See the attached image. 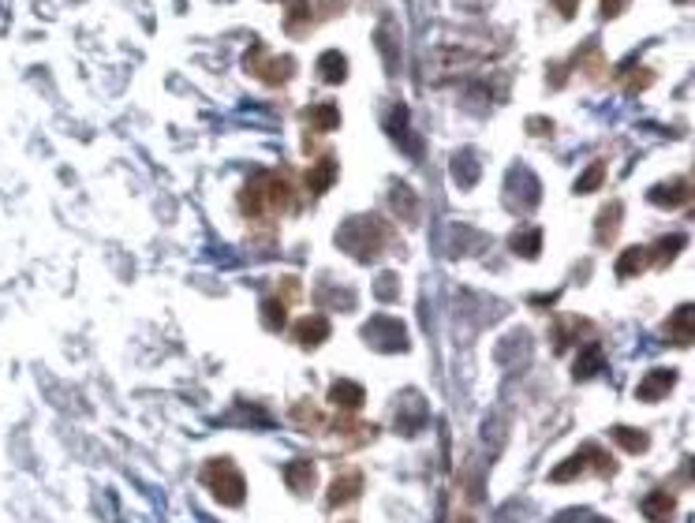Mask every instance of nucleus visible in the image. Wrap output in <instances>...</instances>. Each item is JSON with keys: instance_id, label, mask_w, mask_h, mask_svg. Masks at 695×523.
I'll list each match as a JSON object with an SVG mask.
<instances>
[{"instance_id": "nucleus-1", "label": "nucleus", "mask_w": 695, "mask_h": 523, "mask_svg": "<svg viewBox=\"0 0 695 523\" xmlns=\"http://www.w3.org/2000/svg\"><path fill=\"white\" fill-rule=\"evenodd\" d=\"M292 203H296L292 183H289V176H280V173L255 176L247 187H243V194H239V206H243V214H247V217L284 214V210H292Z\"/></svg>"}, {"instance_id": "nucleus-2", "label": "nucleus", "mask_w": 695, "mask_h": 523, "mask_svg": "<svg viewBox=\"0 0 695 523\" xmlns=\"http://www.w3.org/2000/svg\"><path fill=\"white\" fill-rule=\"evenodd\" d=\"M389 239V228L371 217V214H359V217H348L341 228H337V247L348 251L355 262H374Z\"/></svg>"}, {"instance_id": "nucleus-3", "label": "nucleus", "mask_w": 695, "mask_h": 523, "mask_svg": "<svg viewBox=\"0 0 695 523\" xmlns=\"http://www.w3.org/2000/svg\"><path fill=\"white\" fill-rule=\"evenodd\" d=\"M243 68H247L258 83H266V87H284L296 75V60L292 57L269 53L266 46H251L247 57H243Z\"/></svg>"}, {"instance_id": "nucleus-4", "label": "nucleus", "mask_w": 695, "mask_h": 523, "mask_svg": "<svg viewBox=\"0 0 695 523\" xmlns=\"http://www.w3.org/2000/svg\"><path fill=\"white\" fill-rule=\"evenodd\" d=\"M202 482L210 486V494L221 501V505H243V497H247V482H243V475L236 471L232 460H210L206 471H202Z\"/></svg>"}, {"instance_id": "nucleus-5", "label": "nucleus", "mask_w": 695, "mask_h": 523, "mask_svg": "<svg viewBox=\"0 0 695 523\" xmlns=\"http://www.w3.org/2000/svg\"><path fill=\"white\" fill-rule=\"evenodd\" d=\"M591 464L598 467V475H613V471H617V464H613L609 453H602L598 445H584V453H576L572 460H564V464H557V467L550 471V482H572L580 471H587Z\"/></svg>"}, {"instance_id": "nucleus-6", "label": "nucleus", "mask_w": 695, "mask_h": 523, "mask_svg": "<svg viewBox=\"0 0 695 523\" xmlns=\"http://www.w3.org/2000/svg\"><path fill=\"white\" fill-rule=\"evenodd\" d=\"M363 337L371 340L378 351H404L407 348V333L396 318H371V326H363Z\"/></svg>"}, {"instance_id": "nucleus-7", "label": "nucleus", "mask_w": 695, "mask_h": 523, "mask_svg": "<svg viewBox=\"0 0 695 523\" xmlns=\"http://www.w3.org/2000/svg\"><path fill=\"white\" fill-rule=\"evenodd\" d=\"M647 198H650L654 206H662V210H680V206L691 203V183L684 176H677V180H666L658 187H650Z\"/></svg>"}, {"instance_id": "nucleus-8", "label": "nucleus", "mask_w": 695, "mask_h": 523, "mask_svg": "<svg viewBox=\"0 0 695 523\" xmlns=\"http://www.w3.org/2000/svg\"><path fill=\"white\" fill-rule=\"evenodd\" d=\"M359 494H363V471H355V467L337 471L333 486H330V505H333V508L352 505V501H359Z\"/></svg>"}, {"instance_id": "nucleus-9", "label": "nucleus", "mask_w": 695, "mask_h": 523, "mask_svg": "<svg viewBox=\"0 0 695 523\" xmlns=\"http://www.w3.org/2000/svg\"><path fill=\"white\" fill-rule=\"evenodd\" d=\"M677 385V371H650L639 385H636V400H643V404H654V400L669 396Z\"/></svg>"}, {"instance_id": "nucleus-10", "label": "nucleus", "mask_w": 695, "mask_h": 523, "mask_svg": "<svg viewBox=\"0 0 695 523\" xmlns=\"http://www.w3.org/2000/svg\"><path fill=\"white\" fill-rule=\"evenodd\" d=\"M292 337L303 348H318V344L330 340V321H325V314H307L292 326Z\"/></svg>"}, {"instance_id": "nucleus-11", "label": "nucleus", "mask_w": 695, "mask_h": 523, "mask_svg": "<svg viewBox=\"0 0 695 523\" xmlns=\"http://www.w3.org/2000/svg\"><path fill=\"white\" fill-rule=\"evenodd\" d=\"M314 482H318V467L311 460H292L284 467V486H289L296 497H307L314 490Z\"/></svg>"}, {"instance_id": "nucleus-12", "label": "nucleus", "mask_w": 695, "mask_h": 523, "mask_svg": "<svg viewBox=\"0 0 695 523\" xmlns=\"http://www.w3.org/2000/svg\"><path fill=\"white\" fill-rule=\"evenodd\" d=\"M284 30H289V37H296V42L311 37V30H314L311 0H289V16H284Z\"/></svg>"}, {"instance_id": "nucleus-13", "label": "nucleus", "mask_w": 695, "mask_h": 523, "mask_svg": "<svg viewBox=\"0 0 695 523\" xmlns=\"http://www.w3.org/2000/svg\"><path fill=\"white\" fill-rule=\"evenodd\" d=\"M621 221H625V206L621 203H609L598 210V221H595V239L602 247H609L613 239L621 235Z\"/></svg>"}, {"instance_id": "nucleus-14", "label": "nucleus", "mask_w": 695, "mask_h": 523, "mask_svg": "<svg viewBox=\"0 0 695 523\" xmlns=\"http://www.w3.org/2000/svg\"><path fill=\"white\" fill-rule=\"evenodd\" d=\"M330 400H333L341 412L355 415V412L366 404V392H363V385H355V382H333V385H330Z\"/></svg>"}, {"instance_id": "nucleus-15", "label": "nucleus", "mask_w": 695, "mask_h": 523, "mask_svg": "<svg viewBox=\"0 0 695 523\" xmlns=\"http://www.w3.org/2000/svg\"><path fill=\"white\" fill-rule=\"evenodd\" d=\"M333 183H337V161L325 153L307 169V187H311V194H321V191H330Z\"/></svg>"}, {"instance_id": "nucleus-16", "label": "nucleus", "mask_w": 695, "mask_h": 523, "mask_svg": "<svg viewBox=\"0 0 695 523\" xmlns=\"http://www.w3.org/2000/svg\"><path fill=\"white\" fill-rule=\"evenodd\" d=\"M318 75H321V83L341 87L344 78H348V57L337 53V49H325V53L318 57Z\"/></svg>"}, {"instance_id": "nucleus-17", "label": "nucleus", "mask_w": 695, "mask_h": 523, "mask_svg": "<svg viewBox=\"0 0 695 523\" xmlns=\"http://www.w3.org/2000/svg\"><path fill=\"white\" fill-rule=\"evenodd\" d=\"M587 329H591L587 318H557V321H553V348H557V351H568L572 340H580Z\"/></svg>"}, {"instance_id": "nucleus-18", "label": "nucleus", "mask_w": 695, "mask_h": 523, "mask_svg": "<svg viewBox=\"0 0 695 523\" xmlns=\"http://www.w3.org/2000/svg\"><path fill=\"white\" fill-rule=\"evenodd\" d=\"M643 516H647L650 523H669V519L677 516V501H673V494H666V490L647 494V501H643Z\"/></svg>"}, {"instance_id": "nucleus-19", "label": "nucleus", "mask_w": 695, "mask_h": 523, "mask_svg": "<svg viewBox=\"0 0 695 523\" xmlns=\"http://www.w3.org/2000/svg\"><path fill=\"white\" fill-rule=\"evenodd\" d=\"M303 124L311 131H337L341 128V109L337 105H314L303 112Z\"/></svg>"}, {"instance_id": "nucleus-20", "label": "nucleus", "mask_w": 695, "mask_h": 523, "mask_svg": "<svg viewBox=\"0 0 695 523\" xmlns=\"http://www.w3.org/2000/svg\"><path fill=\"white\" fill-rule=\"evenodd\" d=\"M602 371H605V355H602L598 344H587V348L580 351V359H576V367H572L576 382H587V378H595V374H602Z\"/></svg>"}, {"instance_id": "nucleus-21", "label": "nucleus", "mask_w": 695, "mask_h": 523, "mask_svg": "<svg viewBox=\"0 0 695 523\" xmlns=\"http://www.w3.org/2000/svg\"><path fill=\"white\" fill-rule=\"evenodd\" d=\"M509 247L520 255V258H535L542 251V228H516Z\"/></svg>"}, {"instance_id": "nucleus-22", "label": "nucleus", "mask_w": 695, "mask_h": 523, "mask_svg": "<svg viewBox=\"0 0 695 523\" xmlns=\"http://www.w3.org/2000/svg\"><path fill=\"white\" fill-rule=\"evenodd\" d=\"M669 340L673 344H680V348H688L691 344V303H680L677 310H673V318H669Z\"/></svg>"}, {"instance_id": "nucleus-23", "label": "nucleus", "mask_w": 695, "mask_h": 523, "mask_svg": "<svg viewBox=\"0 0 695 523\" xmlns=\"http://www.w3.org/2000/svg\"><path fill=\"white\" fill-rule=\"evenodd\" d=\"M393 210L404 217V225H416V221H419V206H416L412 187H404V183L393 187Z\"/></svg>"}, {"instance_id": "nucleus-24", "label": "nucleus", "mask_w": 695, "mask_h": 523, "mask_svg": "<svg viewBox=\"0 0 695 523\" xmlns=\"http://www.w3.org/2000/svg\"><path fill=\"white\" fill-rule=\"evenodd\" d=\"M647 266H650V258H647V247H628V251L617 258V277H621V280H628V277L643 273Z\"/></svg>"}, {"instance_id": "nucleus-25", "label": "nucleus", "mask_w": 695, "mask_h": 523, "mask_svg": "<svg viewBox=\"0 0 695 523\" xmlns=\"http://www.w3.org/2000/svg\"><path fill=\"white\" fill-rule=\"evenodd\" d=\"M684 247V235H673V239H658L650 251H647V258L654 262V266H669L673 262V255Z\"/></svg>"}, {"instance_id": "nucleus-26", "label": "nucleus", "mask_w": 695, "mask_h": 523, "mask_svg": "<svg viewBox=\"0 0 695 523\" xmlns=\"http://www.w3.org/2000/svg\"><path fill=\"white\" fill-rule=\"evenodd\" d=\"M613 437L621 441V449H628V453H647V434L643 430H632V426H613Z\"/></svg>"}, {"instance_id": "nucleus-27", "label": "nucleus", "mask_w": 695, "mask_h": 523, "mask_svg": "<svg viewBox=\"0 0 695 523\" xmlns=\"http://www.w3.org/2000/svg\"><path fill=\"white\" fill-rule=\"evenodd\" d=\"M602 180H605V161H595V165L576 180V187H572V191H576V194H591V191L602 187Z\"/></svg>"}, {"instance_id": "nucleus-28", "label": "nucleus", "mask_w": 695, "mask_h": 523, "mask_svg": "<svg viewBox=\"0 0 695 523\" xmlns=\"http://www.w3.org/2000/svg\"><path fill=\"white\" fill-rule=\"evenodd\" d=\"M262 321L269 329H284V321H289V307H284V299H266L262 303Z\"/></svg>"}, {"instance_id": "nucleus-29", "label": "nucleus", "mask_w": 695, "mask_h": 523, "mask_svg": "<svg viewBox=\"0 0 695 523\" xmlns=\"http://www.w3.org/2000/svg\"><path fill=\"white\" fill-rule=\"evenodd\" d=\"M396 292H400V277H396V273H382V277H378V299H382V303H393Z\"/></svg>"}, {"instance_id": "nucleus-30", "label": "nucleus", "mask_w": 695, "mask_h": 523, "mask_svg": "<svg viewBox=\"0 0 695 523\" xmlns=\"http://www.w3.org/2000/svg\"><path fill=\"white\" fill-rule=\"evenodd\" d=\"M314 5H318V19H337L348 8V0H314Z\"/></svg>"}, {"instance_id": "nucleus-31", "label": "nucleus", "mask_w": 695, "mask_h": 523, "mask_svg": "<svg viewBox=\"0 0 695 523\" xmlns=\"http://www.w3.org/2000/svg\"><path fill=\"white\" fill-rule=\"evenodd\" d=\"M650 78H654V71H647V68L632 71V78H628V94H639V90H647V87H650Z\"/></svg>"}, {"instance_id": "nucleus-32", "label": "nucleus", "mask_w": 695, "mask_h": 523, "mask_svg": "<svg viewBox=\"0 0 695 523\" xmlns=\"http://www.w3.org/2000/svg\"><path fill=\"white\" fill-rule=\"evenodd\" d=\"M625 8H628V0H602V16L605 19H617Z\"/></svg>"}, {"instance_id": "nucleus-33", "label": "nucleus", "mask_w": 695, "mask_h": 523, "mask_svg": "<svg viewBox=\"0 0 695 523\" xmlns=\"http://www.w3.org/2000/svg\"><path fill=\"white\" fill-rule=\"evenodd\" d=\"M576 5H580V0H557V12H561V16H572V12H576Z\"/></svg>"}, {"instance_id": "nucleus-34", "label": "nucleus", "mask_w": 695, "mask_h": 523, "mask_svg": "<svg viewBox=\"0 0 695 523\" xmlns=\"http://www.w3.org/2000/svg\"><path fill=\"white\" fill-rule=\"evenodd\" d=\"M457 523H471V519H468V516H460V519H457Z\"/></svg>"}, {"instance_id": "nucleus-35", "label": "nucleus", "mask_w": 695, "mask_h": 523, "mask_svg": "<svg viewBox=\"0 0 695 523\" xmlns=\"http://www.w3.org/2000/svg\"><path fill=\"white\" fill-rule=\"evenodd\" d=\"M677 5H688V0H677Z\"/></svg>"}]
</instances>
